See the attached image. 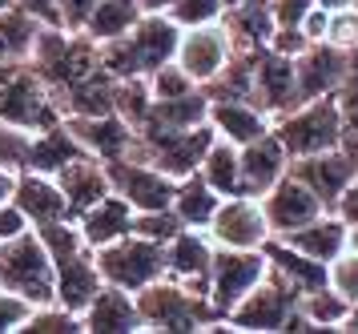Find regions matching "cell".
<instances>
[{
	"mask_svg": "<svg viewBox=\"0 0 358 334\" xmlns=\"http://www.w3.org/2000/svg\"><path fill=\"white\" fill-rule=\"evenodd\" d=\"M217 202H222V193L210 190L206 181H201V174H185L178 177V186H173V202H169V209L178 214L181 225H189V230H206L213 218V209H217Z\"/></svg>",
	"mask_w": 358,
	"mask_h": 334,
	"instance_id": "cell-29",
	"label": "cell"
},
{
	"mask_svg": "<svg viewBox=\"0 0 358 334\" xmlns=\"http://www.w3.org/2000/svg\"><path fill=\"white\" fill-rule=\"evenodd\" d=\"M238 165H242V190L254 193V197H262L278 177H286L290 153H286V145L278 141L274 129H266L262 137L238 145Z\"/></svg>",
	"mask_w": 358,
	"mask_h": 334,
	"instance_id": "cell-21",
	"label": "cell"
},
{
	"mask_svg": "<svg viewBox=\"0 0 358 334\" xmlns=\"http://www.w3.org/2000/svg\"><path fill=\"white\" fill-rule=\"evenodd\" d=\"M314 4L318 0H270V20H274V29H302Z\"/></svg>",
	"mask_w": 358,
	"mask_h": 334,
	"instance_id": "cell-39",
	"label": "cell"
},
{
	"mask_svg": "<svg viewBox=\"0 0 358 334\" xmlns=\"http://www.w3.org/2000/svg\"><path fill=\"white\" fill-rule=\"evenodd\" d=\"M69 133L81 141L85 153H93L101 161L133 158L137 153V129L121 117V113H89V117H65Z\"/></svg>",
	"mask_w": 358,
	"mask_h": 334,
	"instance_id": "cell-18",
	"label": "cell"
},
{
	"mask_svg": "<svg viewBox=\"0 0 358 334\" xmlns=\"http://www.w3.org/2000/svg\"><path fill=\"white\" fill-rule=\"evenodd\" d=\"M20 334H85V326H81V314L77 310H69L61 302H45V306H33L29 310Z\"/></svg>",
	"mask_w": 358,
	"mask_h": 334,
	"instance_id": "cell-34",
	"label": "cell"
},
{
	"mask_svg": "<svg viewBox=\"0 0 358 334\" xmlns=\"http://www.w3.org/2000/svg\"><path fill=\"white\" fill-rule=\"evenodd\" d=\"M222 4H226V13H229V8H238V4H242V0H222Z\"/></svg>",
	"mask_w": 358,
	"mask_h": 334,
	"instance_id": "cell-48",
	"label": "cell"
},
{
	"mask_svg": "<svg viewBox=\"0 0 358 334\" xmlns=\"http://www.w3.org/2000/svg\"><path fill=\"white\" fill-rule=\"evenodd\" d=\"M298 310L310 322V330H342V319H346L350 302L334 286H314L306 294H298Z\"/></svg>",
	"mask_w": 358,
	"mask_h": 334,
	"instance_id": "cell-33",
	"label": "cell"
},
{
	"mask_svg": "<svg viewBox=\"0 0 358 334\" xmlns=\"http://www.w3.org/2000/svg\"><path fill=\"white\" fill-rule=\"evenodd\" d=\"M326 286H334L346 298V302L355 306L358 302V250H342L330 266H326Z\"/></svg>",
	"mask_w": 358,
	"mask_h": 334,
	"instance_id": "cell-37",
	"label": "cell"
},
{
	"mask_svg": "<svg viewBox=\"0 0 358 334\" xmlns=\"http://www.w3.org/2000/svg\"><path fill=\"white\" fill-rule=\"evenodd\" d=\"M81 326H85V334H137L141 330L137 298H133L129 290L101 282V290L81 310Z\"/></svg>",
	"mask_w": 358,
	"mask_h": 334,
	"instance_id": "cell-22",
	"label": "cell"
},
{
	"mask_svg": "<svg viewBox=\"0 0 358 334\" xmlns=\"http://www.w3.org/2000/svg\"><path fill=\"white\" fill-rule=\"evenodd\" d=\"M137 20H141V4H137V0H97L81 32L89 36V41L105 45V41L125 36Z\"/></svg>",
	"mask_w": 358,
	"mask_h": 334,
	"instance_id": "cell-32",
	"label": "cell"
},
{
	"mask_svg": "<svg viewBox=\"0 0 358 334\" xmlns=\"http://www.w3.org/2000/svg\"><path fill=\"white\" fill-rule=\"evenodd\" d=\"M93 254H97L101 282L121 286L129 294L165 278V242H153L145 234H125V238L109 242V246H101Z\"/></svg>",
	"mask_w": 358,
	"mask_h": 334,
	"instance_id": "cell-8",
	"label": "cell"
},
{
	"mask_svg": "<svg viewBox=\"0 0 358 334\" xmlns=\"http://www.w3.org/2000/svg\"><path fill=\"white\" fill-rule=\"evenodd\" d=\"M213 246H229V250H262L270 242V222L262 197L254 193H229L217 202L210 225H206Z\"/></svg>",
	"mask_w": 358,
	"mask_h": 334,
	"instance_id": "cell-10",
	"label": "cell"
},
{
	"mask_svg": "<svg viewBox=\"0 0 358 334\" xmlns=\"http://www.w3.org/2000/svg\"><path fill=\"white\" fill-rule=\"evenodd\" d=\"M20 13H29L33 20H41L45 29H57V0H13Z\"/></svg>",
	"mask_w": 358,
	"mask_h": 334,
	"instance_id": "cell-45",
	"label": "cell"
},
{
	"mask_svg": "<svg viewBox=\"0 0 358 334\" xmlns=\"http://www.w3.org/2000/svg\"><path fill=\"white\" fill-rule=\"evenodd\" d=\"M97 0H57V29L65 32H81L89 13H93Z\"/></svg>",
	"mask_w": 358,
	"mask_h": 334,
	"instance_id": "cell-41",
	"label": "cell"
},
{
	"mask_svg": "<svg viewBox=\"0 0 358 334\" xmlns=\"http://www.w3.org/2000/svg\"><path fill=\"white\" fill-rule=\"evenodd\" d=\"M178 36H181V29L165 13H141V20L125 36L97 45L101 64H105V73L113 81H145L153 69L173 61Z\"/></svg>",
	"mask_w": 358,
	"mask_h": 334,
	"instance_id": "cell-3",
	"label": "cell"
},
{
	"mask_svg": "<svg viewBox=\"0 0 358 334\" xmlns=\"http://www.w3.org/2000/svg\"><path fill=\"white\" fill-rule=\"evenodd\" d=\"M13 202L20 206V214L29 218V225H49V222H65L69 206L65 193L57 190V181L49 174L36 169H17V186H13Z\"/></svg>",
	"mask_w": 358,
	"mask_h": 334,
	"instance_id": "cell-24",
	"label": "cell"
},
{
	"mask_svg": "<svg viewBox=\"0 0 358 334\" xmlns=\"http://www.w3.org/2000/svg\"><path fill=\"white\" fill-rule=\"evenodd\" d=\"M57 190L65 193V206H69V218H77L85 209L101 202L105 193H109V174H105V161L93 158V153H77L73 161H65L57 174Z\"/></svg>",
	"mask_w": 358,
	"mask_h": 334,
	"instance_id": "cell-23",
	"label": "cell"
},
{
	"mask_svg": "<svg viewBox=\"0 0 358 334\" xmlns=\"http://www.w3.org/2000/svg\"><path fill=\"white\" fill-rule=\"evenodd\" d=\"M270 270V262L262 250H229V246H213L210 258V278H206V298H210L213 314L226 322V314L242 302L250 290L258 286Z\"/></svg>",
	"mask_w": 358,
	"mask_h": 334,
	"instance_id": "cell-9",
	"label": "cell"
},
{
	"mask_svg": "<svg viewBox=\"0 0 358 334\" xmlns=\"http://www.w3.org/2000/svg\"><path fill=\"white\" fill-rule=\"evenodd\" d=\"M197 174H201V181H206L210 190L222 193V197H229V193H245L242 190V165H238V145L222 141L217 133H213L210 149H206L201 161H197Z\"/></svg>",
	"mask_w": 358,
	"mask_h": 334,
	"instance_id": "cell-30",
	"label": "cell"
},
{
	"mask_svg": "<svg viewBox=\"0 0 358 334\" xmlns=\"http://www.w3.org/2000/svg\"><path fill=\"white\" fill-rule=\"evenodd\" d=\"M137 298V314H141V330H157V334H194V330H210L222 326V319L213 314L210 298L201 290H189L173 282V278H157L145 290L133 294Z\"/></svg>",
	"mask_w": 358,
	"mask_h": 334,
	"instance_id": "cell-4",
	"label": "cell"
},
{
	"mask_svg": "<svg viewBox=\"0 0 358 334\" xmlns=\"http://www.w3.org/2000/svg\"><path fill=\"white\" fill-rule=\"evenodd\" d=\"M294 310H298V290H290L274 270H266V278L229 310L222 326H229V330H286Z\"/></svg>",
	"mask_w": 358,
	"mask_h": 334,
	"instance_id": "cell-11",
	"label": "cell"
},
{
	"mask_svg": "<svg viewBox=\"0 0 358 334\" xmlns=\"http://www.w3.org/2000/svg\"><path fill=\"white\" fill-rule=\"evenodd\" d=\"M282 242H290L294 250H302L306 258H314V262L330 266L342 250H350V230H346V222H342L334 209H326V214H318L314 222L298 225L294 234H286Z\"/></svg>",
	"mask_w": 358,
	"mask_h": 334,
	"instance_id": "cell-26",
	"label": "cell"
},
{
	"mask_svg": "<svg viewBox=\"0 0 358 334\" xmlns=\"http://www.w3.org/2000/svg\"><path fill=\"white\" fill-rule=\"evenodd\" d=\"M334 214H338L342 222H346V230H350V246L358 250V177L338 193V202H334Z\"/></svg>",
	"mask_w": 358,
	"mask_h": 334,
	"instance_id": "cell-42",
	"label": "cell"
},
{
	"mask_svg": "<svg viewBox=\"0 0 358 334\" xmlns=\"http://www.w3.org/2000/svg\"><path fill=\"white\" fill-rule=\"evenodd\" d=\"M41 20H33L29 13H20L17 4L0 13V64H24L33 57V45L41 36Z\"/></svg>",
	"mask_w": 358,
	"mask_h": 334,
	"instance_id": "cell-31",
	"label": "cell"
},
{
	"mask_svg": "<svg viewBox=\"0 0 358 334\" xmlns=\"http://www.w3.org/2000/svg\"><path fill=\"white\" fill-rule=\"evenodd\" d=\"M355 8H358V0H355Z\"/></svg>",
	"mask_w": 358,
	"mask_h": 334,
	"instance_id": "cell-50",
	"label": "cell"
},
{
	"mask_svg": "<svg viewBox=\"0 0 358 334\" xmlns=\"http://www.w3.org/2000/svg\"><path fill=\"white\" fill-rule=\"evenodd\" d=\"M133 214H137V209H133L125 197H117V193L109 190L101 202H93L85 214H77L73 222L81 230V238L89 242L93 250H101V246H109V242L133 234Z\"/></svg>",
	"mask_w": 358,
	"mask_h": 334,
	"instance_id": "cell-25",
	"label": "cell"
},
{
	"mask_svg": "<svg viewBox=\"0 0 358 334\" xmlns=\"http://www.w3.org/2000/svg\"><path fill=\"white\" fill-rule=\"evenodd\" d=\"M0 286L24 298L29 306H45L57 298L52 286V258L36 230H24L17 238L0 242Z\"/></svg>",
	"mask_w": 358,
	"mask_h": 334,
	"instance_id": "cell-7",
	"label": "cell"
},
{
	"mask_svg": "<svg viewBox=\"0 0 358 334\" xmlns=\"http://www.w3.org/2000/svg\"><path fill=\"white\" fill-rule=\"evenodd\" d=\"M206 121H210V129L229 145L254 141V137H262L266 129L274 125V117L262 109V105L245 101V97H210Z\"/></svg>",
	"mask_w": 358,
	"mask_h": 334,
	"instance_id": "cell-20",
	"label": "cell"
},
{
	"mask_svg": "<svg viewBox=\"0 0 358 334\" xmlns=\"http://www.w3.org/2000/svg\"><path fill=\"white\" fill-rule=\"evenodd\" d=\"M250 101L278 117L298 105V85H294V57H282L274 48H254L250 53Z\"/></svg>",
	"mask_w": 358,
	"mask_h": 334,
	"instance_id": "cell-15",
	"label": "cell"
},
{
	"mask_svg": "<svg viewBox=\"0 0 358 334\" xmlns=\"http://www.w3.org/2000/svg\"><path fill=\"white\" fill-rule=\"evenodd\" d=\"M262 209H266V222H270V238H286L298 225H306L318 214H326V206L314 197V190L306 181H298L290 169H286V177H278L274 186L262 193Z\"/></svg>",
	"mask_w": 358,
	"mask_h": 334,
	"instance_id": "cell-16",
	"label": "cell"
},
{
	"mask_svg": "<svg viewBox=\"0 0 358 334\" xmlns=\"http://www.w3.org/2000/svg\"><path fill=\"white\" fill-rule=\"evenodd\" d=\"M4 8H13V0H0V13H4Z\"/></svg>",
	"mask_w": 358,
	"mask_h": 334,
	"instance_id": "cell-49",
	"label": "cell"
},
{
	"mask_svg": "<svg viewBox=\"0 0 358 334\" xmlns=\"http://www.w3.org/2000/svg\"><path fill=\"white\" fill-rule=\"evenodd\" d=\"M290 174L298 181H306L314 197L322 202L326 209H334L338 193L358 177V149L355 145H334V149H322V153H310V158H294Z\"/></svg>",
	"mask_w": 358,
	"mask_h": 334,
	"instance_id": "cell-14",
	"label": "cell"
},
{
	"mask_svg": "<svg viewBox=\"0 0 358 334\" xmlns=\"http://www.w3.org/2000/svg\"><path fill=\"white\" fill-rule=\"evenodd\" d=\"M270 129L278 133V141L286 145L290 161L334 149V145H346V125H342V109L334 93L314 97V101H298L294 109L278 113Z\"/></svg>",
	"mask_w": 358,
	"mask_h": 334,
	"instance_id": "cell-5",
	"label": "cell"
},
{
	"mask_svg": "<svg viewBox=\"0 0 358 334\" xmlns=\"http://www.w3.org/2000/svg\"><path fill=\"white\" fill-rule=\"evenodd\" d=\"M77 153H85L81 141L69 133L65 121L41 129V133H29V153H24V169H36V174H57L65 161H73Z\"/></svg>",
	"mask_w": 358,
	"mask_h": 334,
	"instance_id": "cell-28",
	"label": "cell"
},
{
	"mask_svg": "<svg viewBox=\"0 0 358 334\" xmlns=\"http://www.w3.org/2000/svg\"><path fill=\"white\" fill-rule=\"evenodd\" d=\"M262 254L270 262V270H274L290 290H298V294H306V290H314V286H326V266L314 262V258H306L302 250H294L290 242L270 238L262 246Z\"/></svg>",
	"mask_w": 358,
	"mask_h": 334,
	"instance_id": "cell-27",
	"label": "cell"
},
{
	"mask_svg": "<svg viewBox=\"0 0 358 334\" xmlns=\"http://www.w3.org/2000/svg\"><path fill=\"white\" fill-rule=\"evenodd\" d=\"M350 64V48H338L330 41H310L298 57H294V85H298V101H314V97L338 93L342 77Z\"/></svg>",
	"mask_w": 358,
	"mask_h": 334,
	"instance_id": "cell-17",
	"label": "cell"
},
{
	"mask_svg": "<svg viewBox=\"0 0 358 334\" xmlns=\"http://www.w3.org/2000/svg\"><path fill=\"white\" fill-rule=\"evenodd\" d=\"M0 121L20 129V133H41V129L65 121L49 85L41 81L33 64H0Z\"/></svg>",
	"mask_w": 358,
	"mask_h": 334,
	"instance_id": "cell-6",
	"label": "cell"
},
{
	"mask_svg": "<svg viewBox=\"0 0 358 334\" xmlns=\"http://www.w3.org/2000/svg\"><path fill=\"white\" fill-rule=\"evenodd\" d=\"M29 310H33V306L24 302V298H17V294H8V290L0 286V334L20 330L24 319H29Z\"/></svg>",
	"mask_w": 358,
	"mask_h": 334,
	"instance_id": "cell-40",
	"label": "cell"
},
{
	"mask_svg": "<svg viewBox=\"0 0 358 334\" xmlns=\"http://www.w3.org/2000/svg\"><path fill=\"white\" fill-rule=\"evenodd\" d=\"M13 186H17V169H4V165H0V202L13 197Z\"/></svg>",
	"mask_w": 358,
	"mask_h": 334,
	"instance_id": "cell-46",
	"label": "cell"
},
{
	"mask_svg": "<svg viewBox=\"0 0 358 334\" xmlns=\"http://www.w3.org/2000/svg\"><path fill=\"white\" fill-rule=\"evenodd\" d=\"M306 45H310V36L302 29H274L270 41H266V48H274V53H282V57H298Z\"/></svg>",
	"mask_w": 358,
	"mask_h": 334,
	"instance_id": "cell-43",
	"label": "cell"
},
{
	"mask_svg": "<svg viewBox=\"0 0 358 334\" xmlns=\"http://www.w3.org/2000/svg\"><path fill=\"white\" fill-rule=\"evenodd\" d=\"M24 230H33L29 218L20 214V206L13 202V197H4V202H0V242L17 238V234H24Z\"/></svg>",
	"mask_w": 358,
	"mask_h": 334,
	"instance_id": "cell-44",
	"label": "cell"
},
{
	"mask_svg": "<svg viewBox=\"0 0 358 334\" xmlns=\"http://www.w3.org/2000/svg\"><path fill=\"white\" fill-rule=\"evenodd\" d=\"M36 234H41L45 250L52 258V286H57V298L52 302H61V306L81 314L85 302L101 290V270H97L93 246L81 238V230H77L73 218L36 225Z\"/></svg>",
	"mask_w": 358,
	"mask_h": 334,
	"instance_id": "cell-2",
	"label": "cell"
},
{
	"mask_svg": "<svg viewBox=\"0 0 358 334\" xmlns=\"http://www.w3.org/2000/svg\"><path fill=\"white\" fill-rule=\"evenodd\" d=\"M165 16L178 25V29H197V25H217L226 16V4L222 0H173Z\"/></svg>",
	"mask_w": 358,
	"mask_h": 334,
	"instance_id": "cell-36",
	"label": "cell"
},
{
	"mask_svg": "<svg viewBox=\"0 0 358 334\" xmlns=\"http://www.w3.org/2000/svg\"><path fill=\"white\" fill-rule=\"evenodd\" d=\"M137 4H141V13H165L173 0H137Z\"/></svg>",
	"mask_w": 358,
	"mask_h": 334,
	"instance_id": "cell-47",
	"label": "cell"
},
{
	"mask_svg": "<svg viewBox=\"0 0 358 334\" xmlns=\"http://www.w3.org/2000/svg\"><path fill=\"white\" fill-rule=\"evenodd\" d=\"M210 258H213V242L206 230H178L173 238L165 242V278H173L181 286L201 290L206 294V278H210Z\"/></svg>",
	"mask_w": 358,
	"mask_h": 334,
	"instance_id": "cell-19",
	"label": "cell"
},
{
	"mask_svg": "<svg viewBox=\"0 0 358 334\" xmlns=\"http://www.w3.org/2000/svg\"><path fill=\"white\" fill-rule=\"evenodd\" d=\"M173 61L194 77V85H213V81L226 73V64L234 61V41L229 29L217 25H197V29H181L178 48H173Z\"/></svg>",
	"mask_w": 358,
	"mask_h": 334,
	"instance_id": "cell-12",
	"label": "cell"
},
{
	"mask_svg": "<svg viewBox=\"0 0 358 334\" xmlns=\"http://www.w3.org/2000/svg\"><path fill=\"white\" fill-rule=\"evenodd\" d=\"M41 81L49 85L52 101L61 117H89V113H109L113 109L117 81L101 64L97 41H89L85 32L65 29H41L29 57Z\"/></svg>",
	"mask_w": 358,
	"mask_h": 334,
	"instance_id": "cell-1",
	"label": "cell"
},
{
	"mask_svg": "<svg viewBox=\"0 0 358 334\" xmlns=\"http://www.w3.org/2000/svg\"><path fill=\"white\" fill-rule=\"evenodd\" d=\"M105 174H109V190H113L117 197H125L137 214H141V209H169V202H173L178 177L162 174L157 165H149V161H141V158L105 161Z\"/></svg>",
	"mask_w": 358,
	"mask_h": 334,
	"instance_id": "cell-13",
	"label": "cell"
},
{
	"mask_svg": "<svg viewBox=\"0 0 358 334\" xmlns=\"http://www.w3.org/2000/svg\"><path fill=\"white\" fill-rule=\"evenodd\" d=\"M145 85H149V97L153 101H178V97H189L201 89V85H194V77L178 61H165L162 69H153L145 77Z\"/></svg>",
	"mask_w": 358,
	"mask_h": 334,
	"instance_id": "cell-35",
	"label": "cell"
},
{
	"mask_svg": "<svg viewBox=\"0 0 358 334\" xmlns=\"http://www.w3.org/2000/svg\"><path fill=\"white\" fill-rule=\"evenodd\" d=\"M178 230H185V225L178 222L173 209H141V214H133V234H145L153 242H169Z\"/></svg>",
	"mask_w": 358,
	"mask_h": 334,
	"instance_id": "cell-38",
	"label": "cell"
}]
</instances>
